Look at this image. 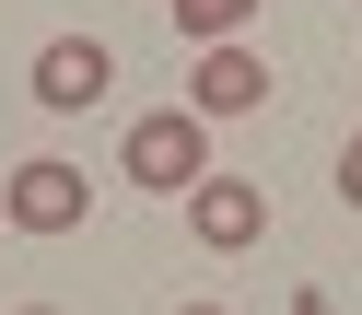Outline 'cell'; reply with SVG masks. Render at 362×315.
Here are the masks:
<instances>
[{"mask_svg":"<svg viewBox=\"0 0 362 315\" xmlns=\"http://www.w3.org/2000/svg\"><path fill=\"white\" fill-rule=\"evenodd\" d=\"M12 315H59V304H12Z\"/></svg>","mask_w":362,"mask_h":315,"instance_id":"10","label":"cell"},{"mask_svg":"<svg viewBox=\"0 0 362 315\" xmlns=\"http://www.w3.org/2000/svg\"><path fill=\"white\" fill-rule=\"evenodd\" d=\"M187 105H199V117H257V105H269V59L245 47V35H234V47H199Z\"/></svg>","mask_w":362,"mask_h":315,"instance_id":"5","label":"cell"},{"mask_svg":"<svg viewBox=\"0 0 362 315\" xmlns=\"http://www.w3.org/2000/svg\"><path fill=\"white\" fill-rule=\"evenodd\" d=\"M24 82H35V105H47V117H82V105L117 94V47H105V35H47Z\"/></svg>","mask_w":362,"mask_h":315,"instance_id":"3","label":"cell"},{"mask_svg":"<svg viewBox=\"0 0 362 315\" xmlns=\"http://www.w3.org/2000/svg\"><path fill=\"white\" fill-rule=\"evenodd\" d=\"M245 12H257V0H175V35H199V47H234V35H245Z\"/></svg>","mask_w":362,"mask_h":315,"instance_id":"6","label":"cell"},{"mask_svg":"<svg viewBox=\"0 0 362 315\" xmlns=\"http://www.w3.org/2000/svg\"><path fill=\"white\" fill-rule=\"evenodd\" d=\"M82 210H94V175L59 164V152H35V164L0 175V222L12 234H82Z\"/></svg>","mask_w":362,"mask_h":315,"instance_id":"2","label":"cell"},{"mask_svg":"<svg viewBox=\"0 0 362 315\" xmlns=\"http://www.w3.org/2000/svg\"><path fill=\"white\" fill-rule=\"evenodd\" d=\"M117 164H129V187H152V198H187L199 175H211V117H199V105H152V117H129Z\"/></svg>","mask_w":362,"mask_h":315,"instance_id":"1","label":"cell"},{"mask_svg":"<svg viewBox=\"0 0 362 315\" xmlns=\"http://www.w3.org/2000/svg\"><path fill=\"white\" fill-rule=\"evenodd\" d=\"M187 234L211 245V257H245V245L269 234V187L257 175H199L187 187Z\"/></svg>","mask_w":362,"mask_h":315,"instance_id":"4","label":"cell"},{"mask_svg":"<svg viewBox=\"0 0 362 315\" xmlns=\"http://www.w3.org/2000/svg\"><path fill=\"white\" fill-rule=\"evenodd\" d=\"M292 315H339V292H292Z\"/></svg>","mask_w":362,"mask_h":315,"instance_id":"8","label":"cell"},{"mask_svg":"<svg viewBox=\"0 0 362 315\" xmlns=\"http://www.w3.org/2000/svg\"><path fill=\"white\" fill-rule=\"evenodd\" d=\"M175 315H234V304H175Z\"/></svg>","mask_w":362,"mask_h":315,"instance_id":"9","label":"cell"},{"mask_svg":"<svg viewBox=\"0 0 362 315\" xmlns=\"http://www.w3.org/2000/svg\"><path fill=\"white\" fill-rule=\"evenodd\" d=\"M339 198H351V210H362V129H351V141H339Z\"/></svg>","mask_w":362,"mask_h":315,"instance_id":"7","label":"cell"}]
</instances>
